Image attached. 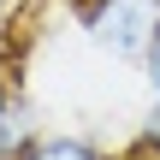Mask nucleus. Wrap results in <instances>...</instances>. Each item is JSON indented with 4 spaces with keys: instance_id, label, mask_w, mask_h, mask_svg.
Segmentation results:
<instances>
[{
    "instance_id": "5",
    "label": "nucleus",
    "mask_w": 160,
    "mask_h": 160,
    "mask_svg": "<svg viewBox=\"0 0 160 160\" xmlns=\"http://www.w3.org/2000/svg\"><path fill=\"white\" fill-rule=\"evenodd\" d=\"M142 77H148V89H154V101H160V42L148 48V59H142Z\"/></svg>"
},
{
    "instance_id": "3",
    "label": "nucleus",
    "mask_w": 160,
    "mask_h": 160,
    "mask_svg": "<svg viewBox=\"0 0 160 160\" xmlns=\"http://www.w3.org/2000/svg\"><path fill=\"white\" fill-rule=\"evenodd\" d=\"M36 137H42V131H36V107H30V101H12V113H6V125H0V160H18Z\"/></svg>"
},
{
    "instance_id": "6",
    "label": "nucleus",
    "mask_w": 160,
    "mask_h": 160,
    "mask_svg": "<svg viewBox=\"0 0 160 160\" xmlns=\"http://www.w3.org/2000/svg\"><path fill=\"white\" fill-rule=\"evenodd\" d=\"M6 113H12V89H6V77H0V125H6Z\"/></svg>"
},
{
    "instance_id": "4",
    "label": "nucleus",
    "mask_w": 160,
    "mask_h": 160,
    "mask_svg": "<svg viewBox=\"0 0 160 160\" xmlns=\"http://www.w3.org/2000/svg\"><path fill=\"white\" fill-rule=\"evenodd\" d=\"M142 148H154V154H160V101L148 107V119H142Z\"/></svg>"
},
{
    "instance_id": "2",
    "label": "nucleus",
    "mask_w": 160,
    "mask_h": 160,
    "mask_svg": "<svg viewBox=\"0 0 160 160\" xmlns=\"http://www.w3.org/2000/svg\"><path fill=\"white\" fill-rule=\"evenodd\" d=\"M18 160H113L101 142H89V137H77V131H42L30 148Z\"/></svg>"
},
{
    "instance_id": "1",
    "label": "nucleus",
    "mask_w": 160,
    "mask_h": 160,
    "mask_svg": "<svg viewBox=\"0 0 160 160\" xmlns=\"http://www.w3.org/2000/svg\"><path fill=\"white\" fill-rule=\"evenodd\" d=\"M77 24L101 53L142 65L160 42V0H77Z\"/></svg>"
},
{
    "instance_id": "7",
    "label": "nucleus",
    "mask_w": 160,
    "mask_h": 160,
    "mask_svg": "<svg viewBox=\"0 0 160 160\" xmlns=\"http://www.w3.org/2000/svg\"><path fill=\"white\" fill-rule=\"evenodd\" d=\"M0 12H6V0H0Z\"/></svg>"
}]
</instances>
